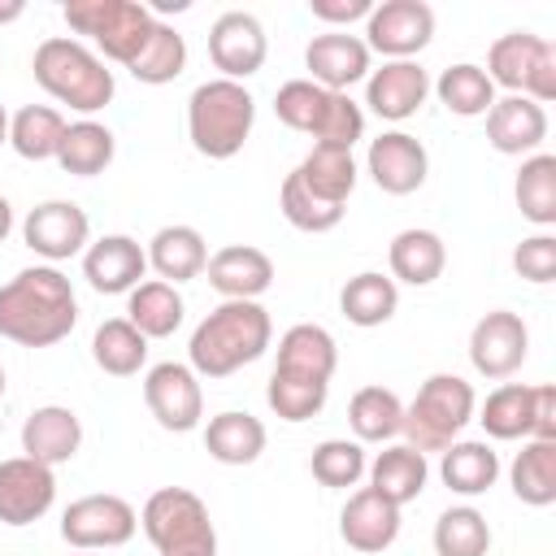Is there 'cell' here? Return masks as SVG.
I'll list each match as a JSON object with an SVG mask.
<instances>
[{"label": "cell", "instance_id": "cell-27", "mask_svg": "<svg viewBox=\"0 0 556 556\" xmlns=\"http://www.w3.org/2000/svg\"><path fill=\"white\" fill-rule=\"evenodd\" d=\"M143 252H148V265L169 287L200 278L204 265H208V248H204V235L195 226H161Z\"/></svg>", "mask_w": 556, "mask_h": 556}, {"label": "cell", "instance_id": "cell-21", "mask_svg": "<svg viewBox=\"0 0 556 556\" xmlns=\"http://www.w3.org/2000/svg\"><path fill=\"white\" fill-rule=\"evenodd\" d=\"M204 274L222 300H261L274 282V261L252 243H226L208 256Z\"/></svg>", "mask_w": 556, "mask_h": 556}, {"label": "cell", "instance_id": "cell-15", "mask_svg": "<svg viewBox=\"0 0 556 556\" xmlns=\"http://www.w3.org/2000/svg\"><path fill=\"white\" fill-rule=\"evenodd\" d=\"M22 239L35 256L43 261H70L74 252L87 248L91 239V222L74 200H43L26 213L22 222Z\"/></svg>", "mask_w": 556, "mask_h": 556}, {"label": "cell", "instance_id": "cell-29", "mask_svg": "<svg viewBox=\"0 0 556 556\" xmlns=\"http://www.w3.org/2000/svg\"><path fill=\"white\" fill-rule=\"evenodd\" d=\"M387 261H391V282H408V287H430L443 265H447V248L434 230H421V226H408L391 239L387 248Z\"/></svg>", "mask_w": 556, "mask_h": 556}, {"label": "cell", "instance_id": "cell-45", "mask_svg": "<svg viewBox=\"0 0 556 556\" xmlns=\"http://www.w3.org/2000/svg\"><path fill=\"white\" fill-rule=\"evenodd\" d=\"M365 447L356 443V439H326V443H317L313 447V460H308V469H313V478L321 482V486H356L361 478H365Z\"/></svg>", "mask_w": 556, "mask_h": 556}, {"label": "cell", "instance_id": "cell-18", "mask_svg": "<svg viewBox=\"0 0 556 556\" xmlns=\"http://www.w3.org/2000/svg\"><path fill=\"white\" fill-rule=\"evenodd\" d=\"M430 96V74L417 61H382V70H369L365 78V104L382 122H408Z\"/></svg>", "mask_w": 556, "mask_h": 556}, {"label": "cell", "instance_id": "cell-39", "mask_svg": "<svg viewBox=\"0 0 556 556\" xmlns=\"http://www.w3.org/2000/svg\"><path fill=\"white\" fill-rule=\"evenodd\" d=\"M348 426L356 434V443H382L395 439L404 426V404L391 387H361L348 404Z\"/></svg>", "mask_w": 556, "mask_h": 556}, {"label": "cell", "instance_id": "cell-49", "mask_svg": "<svg viewBox=\"0 0 556 556\" xmlns=\"http://www.w3.org/2000/svg\"><path fill=\"white\" fill-rule=\"evenodd\" d=\"M534 439H556V387H534Z\"/></svg>", "mask_w": 556, "mask_h": 556}, {"label": "cell", "instance_id": "cell-35", "mask_svg": "<svg viewBox=\"0 0 556 556\" xmlns=\"http://www.w3.org/2000/svg\"><path fill=\"white\" fill-rule=\"evenodd\" d=\"M65 139V117L48 104H26L9 117V143L22 161H56Z\"/></svg>", "mask_w": 556, "mask_h": 556}, {"label": "cell", "instance_id": "cell-9", "mask_svg": "<svg viewBox=\"0 0 556 556\" xmlns=\"http://www.w3.org/2000/svg\"><path fill=\"white\" fill-rule=\"evenodd\" d=\"M486 78L508 96L547 104L556 100V43L530 30H508L486 52Z\"/></svg>", "mask_w": 556, "mask_h": 556}, {"label": "cell", "instance_id": "cell-4", "mask_svg": "<svg viewBox=\"0 0 556 556\" xmlns=\"http://www.w3.org/2000/svg\"><path fill=\"white\" fill-rule=\"evenodd\" d=\"M252 122H256V100H252V91L243 83L208 78L187 100V135H191V148L200 156H208V161H230L248 143Z\"/></svg>", "mask_w": 556, "mask_h": 556}, {"label": "cell", "instance_id": "cell-44", "mask_svg": "<svg viewBox=\"0 0 556 556\" xmlns=\"http://www.w3.org/2000/svg\"><path fill=\"white\" fill-rule=\"evenodd\" d=\"M326 395H330V382H308V378H291V374H269V387H265L269 408L291 426L317 417L326 408Z\"/></svg>", "mask_w": 556, "mask_h": 556}, {"label": "cell", "instance_id": "cell-16", "mask_svg": "<svg viewBox=\"0 0 556 556\" xmlns=\"http://www.w3.org/2000/svg\"><path fill=\"white\" fill-rule=\"evenodd\" d=\"M56 500V473L52 465H39L30 456L0 460V521L4 526H30L39 521Z\"/></svg>", "mask_w": 556, "mask_h": 556}, {"label": "cell", "instance_id": "cell-2", "mask_svg": "<svg viewBox=\"0 0 556 556\" xmlns=\"http://www.w3.org/2000/svg\"><path fill=\"white\" fill-rule=\"evenodd\" d=\"M269 339H274V321L256 300H222L191 330L187 356L200 378H230L235 369L265 356Z\"/></svg>", "mask_w": 556, "mask_h": 556}, {"label": "cell", "instance_id": "cell-31", "mask_svg": "<svg viewBox=\"0 0 556 556\" xmlns=\"http://www.w3.org/2000/svg\"><path fill=\"white\" fill-rule=\"evenodd\" d=\"M204 452L222 465H252L265 452V426L252 413H217L204 426Z\"/></svg>", "mask_w": 556, "mask_h": 556}, {"label": "cell", "instance_id": "cell-8", "mask_svg": "<svg viewBox=\"0 0 556 556\" xmlns=\"http://www.w3.org/2000/svg\"><path fill=\"white\" fill-rule=\"evenodd\" d=\"M61 13L70 22V30L87 35L96 43L100 61H117V65L135 61V52L143 48V39L156 22L143 0H70Z\"/></svg>", "mask_w": 556, "mask_h": 556}, {"label": "cell", "instance_id": "cell-52", "mask_svg": "<svg viewBox=\"0 0 556 556\" xmlns=\"http://www.w3.org/2000/svg\"><path fill=\"white\" fill-rule=\"evenodd\" d=\"M0 143H9V113H4V104H0Z\"/></svg>", "mask_w": 556, "mask_h": 556}, {"label": "cell", "instance_id": "cell-19", "mask_svg": "<svg viewBox=\"0 0 556 556\" xmlns=\"http://www.w3.org/2000/svg\"><path fill=\"white\" fill-rule=\"evenodd\" d=\"M304 70H308V83L326 91H348L352 83L369 78V48L365 39L343 35V30L313 35L304 48Z\"/></svg>", "mask_w": 556, "mask_h": 556}, {"label": "cell", "instance_id": "cell-46", "mask_svg": "<svg viewBox=\"0 0 556 556\" xmlns=\"http://www.w3.org/2000/svg\"><path fill=\"white\" fill-rule=\"evenodd\" d=\"M278 208H282V217H287L295 230H304V235H326V230H334V226L343 222V208L321 204L317 195H308V191L300 187V178H295V174H287V178H282Z\"/></svg>", "mask_w": 556, "mask_h": 556}, {"label": "cell", "instance_id": "cell-53", "mask_svg": "<svg viewBox=\"0 0 556 556\" xmlns=\"http://www.w3.org/2000/svg\"><path fill=\"white\" fill-rule=\"evenodd\" d=\"M0 400H4V369H0Z\"/></svg>", "mask_w": 556, "mask_h": 556}, {"label": "cell", "instance_id": "cell-1", "mask_svg": "<svg viewBox=\"0 0 556 556\" xmlns=\"http://www.w3.org/2000/svg\"><path fill=\"white\" fill-rule=\"evenodd\" d=\"M78 321V300L56 265H30L0 287V339L17 348H52Z\"/></svg>", "mask_w": 556, "mask_h": 556}, {"label": "cell", "instance_id": "cell-28", "mask_svg": "<svg viewBox=\"0 0 556 556\" xmlns=\"http://www.w3.org/2000/svg\"><path fill=\"white\" fill-rule=\"evenodd\" d=\"M365 469H369V486H374L382 500H391L395 508L413 504V500L426 491V478H430L426 452H417V447H408V443L382 447V452L374 456V465H365Z\"/></svg>", "mask_w": 556, "mask_h": 556}, {"label": "cell", "instance_id": "cell-50", "mask_svg": "<svg viewBox=\"0 0 556 556\" xmlns=\"http://www.w3.org/2000/svg\"><path fill=\"white\" fill-rule=\"evenodd\" d=\"M22 13H26V4H22V0H0V26H4V22H17Z\"/></svg>", "mask_w": 556, "mask_h": 556}, {"label": "cell", "instance_id": "cell-30", "mask_svg": "<svg viewBox=\"0 0 556 556\" xmlns=\"http://www.w3.org/2000/svg\"><path fill=\"white\" fill-rule=\"evenodd\" d=\"M439 478H443L447 491L473 500V495H482V491L495 486V478H500V456H495V447L482 443V439H456L452 447H443Z\"/></svg>", "mask_w": 556, "mask_h": 556}, {"label": "cell", "instance_id": "cell-14", "mask_svg": "<svg viewBox=\"0 0 556 556\" xmlns=\"http://www.w3.org/2000/svg\"><path fill=\"white\" fill-rule=\"evenodd\" d=\"M208 56H213V65L222 70V78H230V83L252 78V74L265 65V56H269L265 26H261L252 13H243V9L222 13V17L213 22V30H208Z\"/></svg>", "mask_w": 556, "mask_h": 556}, {"label": "cell", "instance_id": "cell-17", "mask_svg": "<svg viewBox=\"0 0 556 556\" xmlns=\"http://www.w3.org/2000/svg\"><path fill=\"white\" fill-rule=\"evenodd\" d=\"M365 169L378 182V191H387V195H413L426 182V174H430V156H426V148H421L417 135H408V130H382L378 139H369Z\"/></svg>", "mask_w": 556, "mask_h": 556}, {"label": "cell", "instance_id": "cell-43", "mask_svg": "<svg viewBox=\"0 0 556 556\" xmlns=\"http://www.w3.org/2000/svg\"><path fill=\"white\" fill-rule=\"evenodd\" d=\"M434 552L439 556H486L491 552V526L473 504H456L439 513L434 521Z\"/></svg>", "mask_w": 556, "mask_h": 556}, {"label": "cell", "instance_id": "cell-33", "mask_svg": "<svg viewBox=\"0 0 556 556\" xmlns=\"http://www.w3.org/2000/svg\"><path fill=\"white\" fill-rule=\"evenodd\" d=\"M395 308H400V287H395L387 274H374V269L348 278L343 291H339V313H343L352 326H361V330L391 321Z\"/></svg>", "mask_w": 556, "mask_h": 556}, {"label": "cell", "instance_id": "cell-36", "mask_svg": "<svg viewBox=\"0 0 556 556\" xmlns=\"http://www.w3.org/2000/svg\"><path fill=\"white\" fill-rule=\"evenodd\" d=\"M113 130L83 117V122H70L65 126V139H61V152H56V165L65 174H78V178H96L109 169L113 161Z\"/></svg>", "mask_w": 556, "mask_h": 556}, {"label": "cell", "instance_id": "cell-37", "mask_svg": "<svg viewBox=\"0 0 556 556\" xmlns=\"http://www.w3.org/2000/svg\"><path fill=\"white\" fill-rule=\"evenodd\" d=\"M513 195H517V208L526 222L534 226H556V156L552 152H534L521 161L517 169V182H513Z\"/></svg>", "mask_w": 556, "mask_h": 556}, {"label": "cell", "instance_id": "cell-54", "mask_svg": "<svg viewBox=\"0 0 556 556\" xmlns=\"http://www.w3.org/2000/svg\"><path fill=\"white\" fill-rule=\"evenodd\" d=\"M78 556H96V552H78Z\"/></svg>", "mask_w": 556, "mask_h": 556}, {"label": "cell", "instance_id": "cell-38", "mask_svg": "<svg viewBox=\"0 0 556 556\" xmlns=\"http://www.w3.org/2000/svg\"><path fill=\"white\" fill-rule=\"evenodd\" d=\"M91 361H96L104 374H113V378H130V374H139L143 361H148V339H143L126 317H109V321H100L96 334H91Z\"/></svg>", "mask_w": 556, "mask_h": 556}, {"label": "cell", "instance_id": "cell-20", "mask_svg": "<svg viewBox=\"0 0 556 556\" xmlns=\"http://www.w3.org/2000/svg\"><path fill=\"white\" fill-rule=\"evenodd\" d=\"M148 269V252L130 235H104L83 252V278L100 295H130Z\"/></svg>", "mask_w": 556, "mask_h": 556}, {"label": "cell", "instance_id": "cell-32", "mask_svg": "<svg viewBox=\"0 0 556 556\" xmlns=\"http://www.w3.org/2000/svg\"><path fill=\"white\" fill-rule=\"evenodd\" d=\"M182 313H187V304H182L178 287H169V282H161V278L139 282V287L130 291V300H126V321H130L143 339H169V334L182 326Z\"/></svg>", "mask_w": 556, "mask_h": 556}, {"label": "cell", "instance_id": "cell-10", "mask_svg": "<svg viewBox=\"0 0 556 556\" xmlns=\"http://www.w3.org/2000/svg\"><path fill=\"white\" fill-rule=\"evenodd\" d=\"M139 530V513L122 500V495H83L61 513V539L74 552H109L130 543Z\"/></svg>", "mask_w": 556, "mask_h": 556}, {"label": "cell", "instance_id": "cell-51", "mask_svg": "<svg viewBox=\"0 0 556 556\" xmlns=\"http://www.w3.org/2000/svg\"><path fill=\"white\" fill-rule=\"evenodd\" d=\"M9 230H13V204L0 195V243L9 239Z\"/></svg>", "mask_w": 556, "mask_h": 556}, {"label": "cell", "instance_id": "cell-25", "mask_svg": "<svg viewBox=\"0 0 556 556\" xmlns=\"http://www.w3.org/2000/svg\"><path fill=\"white\" fill-rule=\"evenodd\" d=\"M339 365V348L330 339L326 326L300 321L278 339V365L274 374H291V378H308V382H330Z\"/></svg>", "mask_w": 556, "mask_h": 556}, {"label": "cell", "instance_id": "cell-34", "mask_svg": "<svg viewBox=\"0 0 556 556\" xmlns=\"http://www.w3.org/2000/svg\"><path fill=\"white\" fill-rule=\"evenodd\" d=\"M508 482L513 495L530 508L556 504V439H526V447L508 469Z\"/></svg>", "mask_w": 556, "mask_h": 556}, {"label": "cell", "instance_id": "cell-23", "mask_svg": "<svg viewBox=\"0 0 556 556\" xmlns=\"http://www.w3.org/2000/svg\"><path fill=\"white\" fill-rule=\"evenodd\" d=\"M486 139L504 156H534L539 143L547 139V113L543 104L526 96H504L486 109Z\"/></svg>", "mask_w": 556, "mask_h": 556}, {"label": "cell", "instance_id": "cell-13", "mask_svg": "<svg viewBox=\"0 0 556 556\" xmlns=\"http://www.w3.org/2000/svg\"><path fill=\"white\" fill-rule=\"evenodd\" d=\"M530 352V330L517 313L491 308L469 330V361L482 378H513Z\"/></svg>", "mask_w": 556, "mask_h": 556}, {"label": "cell", "instance_id": "cell-11", "mask_svg": "<svg viewBox=\"0 0 556 556\" xmlns=\"http://www.w3.org/2000/svg\"><path fill=\"white\" fill-rule=\"evenodd\" d=\"M434 39V9L426 0H382L365 17V48L391 61H413Z\"/></svg>", "mask_w": 556, "mask_h": 556}, {"label": "cell", "instance_id": "cell-48", "mask_svg": "<svg viewBox=\"0 0 556 556\" xmlns=\"http://www.w3.org/2000/svg\"><path fill=\"white\" fill-rule=\"evenodd\" d=\"M369 0H308V13L317 22H330V26H343V22H356V17H369Z\"/></svg>", "mask_w": 556, "mask_h": 556}, {"label": "cell", "instance_id": "cell-40", "mask_svg": "<svg viewBox=\"0 0 556 556\" xmlns=\"http://www.w3.org/2000/svg\"><path fill=\"white\" fill-rule=\"evenodd\" d=\"M478 421L491 439H534V387H521V382L495 387Z\"/></svg>", "mask_w": 556, "mask_h": 556}, {"label": "cell", "instance_id": "cell-41", "mask_svg": "<svg viewBox=\"0 0 556 556\" xmlns=\"http://www.w3.org/2000/svg\"><path fill=\"white\" fill-rule=\"evenodd\" d=\"M126 70H130L139 83H148V87H165V83H174V78L187 70V39H182L174 26L152 22L143 48L135 52V61H130Z\"/></svg>", "mask_w": 556, "mask_h": 556}, {"label": "cell", "instance_id": "cell-12", "mask_svg": "<svg viewBox=\"0 0 556 556\" xmlns=\"http://www.w3.org/2000/svg\"><path fill=\"white\" fill-rule=\"evenodd\" d=\"M143 404H148V413L156 417L161 430H174V434L195 430L200 417H204L200 374L191 365H178V361L152 365L148 378H143Z\"/></svg>", "mask_w": 556, "mask_h": 556}, {"label": "cell", "instance_id": "cell-47", "mask_svg": "<svg viewBox=\"0 0 556 556\" xmlns=\"http://www.w3.org/2000/svg\"><path fill=\"white\" fill-rule=\"evenodd\" d=\"M513 269H517L526 282H539V287L552 282V278H556V239H552L547 230L521 239L517 252H513Z\"/></svg>", "mask_w": 556, "mask_h": 556}, {"label": "cell", "instance_id": "cell-3", "mask_svg": "<svg viewBox=\"0 0 556 556\" xmlns=\"http://www.w3.org/2000/svg\"><path fill=\"white\" fill-rule=\"evenodd\" d=\"M30 70H35V83H39L52 100H61V104H70V109H78V113H100V109L113 100V91H117L113 70H109L87 43L65 39V35L43 39V43L35 48Z\"/></svg>", "mask_w": 556, "mask_h": 556}, {"label": "cell", "instance_id": "cell-26", "mask_svg": "<svg viewBox=\"0 0 556 556\" xmlns=\"http://www.w3.org/2000/svg\"><path fill=\"white\" fill-rule=\"evenodd\" d=\"M291 174L300 178V187H304L308 195H317L321 204L343 208L348 195H352V187H356V156H352V148L313 143L308 156H304Z\"/></svg>", "mask_w": 556, "mask_h": 556}, {"label": "cell", "instance_id": "cell-5", "mask_svg": "<svg viewBox=\"0 0 556 556\" xmlns=\"http://www.w3.org/2000/svg\"><path fill=\"white\" fill-rule=\"evenodd\" d=\"M274 113L282 126L313 135V143L352 148L365 135V109L348 91H326L308 78H291L274 91Z\"/></svg>", "mask_w": 556, "mask_h": 556}, {"label": "cell", "instance_id": "cell-6", "mask_svg": "<svg viewBox=\"0 0 556 556\" xmlns=\"http://www.w3.org/2000/svg\"><path fill=\"white\" fill-rule=\"evenodd\" d=\"M478 395L465 378L456 374H430L413 404H404V426L400 434H408V447L417 452H443L460 439V430L473 421Z\"/></svg>", "mask_w": 556, "mask_h": 556}, {"label": "cell", "instance_id": "cell-22", "mask_svg": "<svg viewBox=\"0 0 556 556\" xmlns=\"http://www.w3.org/2000/svg\"><path fill=\"white\" fill-rule=\"evenodd\" d=\"M339 534L352 552H365V556L387 552L400 534V508L391 500H382L374 486H361L348 495V504L339 513Z\"/></svg>", "mask_w": 556, "mask_h": 556}, {"label": "cell", "instance_id": "cell-7", "mask_svg": "<svg viewBox=\"0 0 556 556\" xmlns=\"http://www.w3.org/2000/svg\"><path fill=\"white\" fill-rule=\"evenodd\" d=\"M139 526L161 556H217V534L208 508L187 486H161L148 495Z\"/></svg>", "mask_w": 556, "mask_h": 556}, {"label": "cell", "instance_id": "cell-42", "mask_svg": "<svg viewBox=\"0 0 556 556\" xmlns=\"http://www.w3.org/2000/svg\"><path fill=\"white\" fill-rule=\"evenodd\" d=\"M434 96H439V104H443L447 113H456V117H486V109L495 104V87H491L486 70L473 65V61L447 65V70L439 74V83H434Z\"/></svg>", "mask_w": 556, "mask_h": 556}, {"label": "cell", "instance_id": "cell-24", "mask_svg": "<svg viewBox=\"0 0 556 556\" xmlns=\"http://www.w3.org/2000/svg\"><path fill=\"white\" fill-rule=\"evenodd\" d=\"M83 443V421L74 408L65 404H43L22 421V456L39 460V465H65L74 460Z\"/></svg>", "mask_w": 556, "mask_h": 556}]
</instances>
